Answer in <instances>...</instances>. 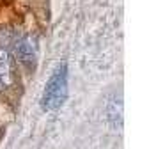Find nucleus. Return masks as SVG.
<instances>
[{
  "label": "nucleus",
  "mask_w": 156,
  "mask_h": 149,
  "mask_svg": "<svg viewBox=\"0 0 156 149\" xmlns=\"http://www.w3.org/2000/svg\"><path fill=\"white\" fill-rule=\"evenodd\" d=\"M11 51L25 66H32L36 62V46L27 36H14L12 44H11Z\"/></svg>",
  "instance_id": "2"
},
{
  "label": "nucleus",
  "mask_w": 156,
  "mask_h": 149,
  "mask_svg": "<svg viewBox=\"0 0 156 149\" xmlns=\"http://www.w3.org/2000/svg\"><path fill=\"white\" fill-rule=\"evenodd\" d=\"M14 82V62L11 50L0 46V92L9 89Z\"/></svg>",
  "instance_id": "3"
},
{
  "label": "nucleus",
  "mask_w": 156,
  "mask_h": 149,
  "mask_svg": "<svg viewBox=\"0 0 156 149\" xmlns=\"http://www.w3.org/2000/svg\"><path fill=\"white\" fill-rule=\"evenodd\" d=\"M66 96H68V69H66V66H60L46 83L41 105L44 110L58 108L64 103Z\"/></svg>",
  "instance_id": "1"
}]
</instances>
